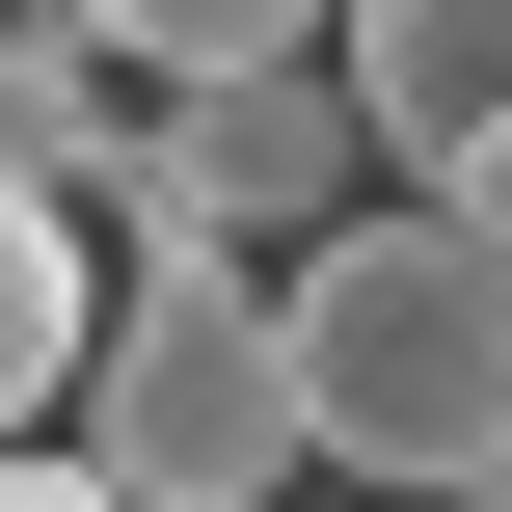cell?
<instances>
[{
	"label": "cell",
	"mask_w": 512,
	"mask_h": 512,
	"mask_svg": "<svg viewBox=\"0 0 512 512\" xmlns=\"http://www.w3.org/2000/svg\"><path fill=\"white\" fill-rule=\"evenodd\" d=\"M297 378H324V486L486 512L512 486V216L378 189L351 243H297Z\"/></svg>",
	"instance_id": "1"
},
{
	"label": "cell",
	"mask_w": 512,
	"mask_h": 512,
	"mask_svg": "<svg viewBox=\"0 0 512 512\" xmlns=\"http://www.w3.org/2000/svg\"><path fill=\"white\" fill-rule=\"evenodd\" d=\"M81 459H108V486H162V512H297V486H324L297 270H243V243H135L108 378H81Z\"/></svg>",
	"instance_id": "2"
},
{
	"label": "cell",
	"mask_w": 512,
	"mask_h": 512,
	"mask_svg": "<svg viewBox=\"0 0 512 512\" xmlns=\"http://www.w3.org/2000/svg\"><path fill=\"white\" fill-rule=\"evenodd\" d=\"M405 162H378V108H351V54H270V81H162V135L108 162V216L135 243H351Z\"/></svg>",
	"instance_id": "3"
},
{
	"label": "cell",
	"mask_w": 512,
	"mask_h": 512,
	"mask_svg": "<svg viewBox=\"0 0 512 512\" xmlns=\"http://www.w3.org/2000/svg\"><path fill=\"white\" fill-rule=\"evenodd\" d=\"M351 108H378L405 189L512 216V0H351Z\"/></svg>",
	"instance_id": "4"
},
{
	"label": "cell",
	"mask_w": 512,
	"mask_h": 512,
	"mask_svg": "<svg viewBox=\"0 0 512 512\" xmlns=\"http://www.w3.org/2000/svg\"><path fill=\"white\" fill-rule=\"evenodd\" d=\"M135 135H162V81H135L108 27H0V162H27V189H108Z\"/></svg>",
	"instance_id": "5"
},
{
	"label": "cell",
	"mask_w": 512,
	"mask_h": 512,
	"mask_svg": "<svg viewBox=\"0 0 512 512\" xmlns=\"http://www.w3.org/2000/svg\"><path fill=\"white\" fill-rule=\"evenodd\" d=\"M135 81H270V54H351V0H81Z\"/></svg>",
	"instance_id": "6"
},
{
	"label": "cell",
	"mask_w": 512,
	"mask_h": 512,
	"mask_svg": "<svg viewBox=\"0 0 512 512\" xmlns=\"http://www.w3.org/2000/svg\"><path fill=\"white\" fill-rule=\"evenodd\" d=\"M0 512H162V486H108L81 432H27V486H0Z\"/></svg>",
	"instance_id": "7"
},
{
	"label": "cell",
	"mask_w": 512,
	"mask_h": 512,
	"mask_svg": "<svg viewBox=\"0 0 512 512\" xmlns=\"http://www.w3.org/2000/svg\"><path fill=\"white\" fill-rule=\"evenodd\" d=\"M297 512H405V486H297Z\"/></svg>",
	"instance_id": "8"
},
{
	"label": "cell",
	"mask_w": 512,
	"mask_h": 512,
	"mask_svg": "<svg viewBox=\"0 0 512 512\" xmlns=\"http://www.w3.org/2000/svg\"><path fill=\"white\" fill-rule=\"evenodd\" d=\"M486 512H512V486H486Z\"/></svg>",
	"instance_id": "9"
}]
</instances>
